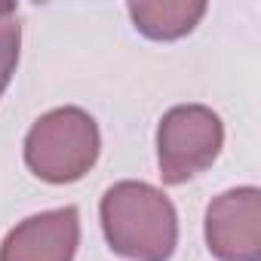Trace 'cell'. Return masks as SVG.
<instances>
[{
	"mask_svg": "<svg viewBox=\"0 0 261 261\" xmlns=\"http://www.w3.org/2000/svg\"><path fill=\"white\" fill-rule=\"evenodd\" d=\"M101 230L108 246L133 261H169L178 246L172 200L145 181H117L101 197Z\"/></svg>",
	"mask_w": 261,
	"mask_h": 261,
	"instance_id": "cell-1",
	"label": "cell"
},
{
	"mask_svg": "<svg viewBox=\"0 0 261 261\" xmlns=\"http://www.w3.org/2000/svg\"><path fill=\"white\" fill-rule=\"evenodd\" d=\"M126 10L136 31L148 40H178L191 34L206 16V4L194 0H145V4H129Z\"/></svg>",
	"mask_w": 261,
	"mask_h": 261,
	"instance_id": "cell-6",
	"label": "cell"
},
{
	"mask_svg": "<svg viewBox=\"0 0 261 261\" xmlns=\"http://www.w3.org/2000/svg\"><path fill=\"white\" fill-rule=\"evenodd\" d=\"M80 246V212L74 206L37 212L0 243V261H74Z\"/></svg>",
	"mask_w": 261,
	"mask_h": 261,
	"instance_id": "cell-5",
	"label": "cell"
},
{
	"mask_svg": "<svg viewBox=\"0 0 261 261\" xmlns=\"http://www.w3.org/2000/svg\"><path fill=\"white\" fill-rule=\"evenodd\" d=\"M101 151L95 120L83 108H56L43 114L25 139L28 169L49 185H71L83 178Z\"/></svg>",
	"mask_w": 261,
	"mask_h": 261,
	"instance_id": "cell-2",
	"label": "cell"
},
{
	"mask_svg": "<svg viewBox=\"0 0 261 261\" xmlns=\"http://www.w3.org/2000/svg\"><path fill=\"white\" fill-rule=\"evenodd\" d=\"M224 145L221 117L206 105H175L157 126V166L166 185H185L206 172Z\"/></svg>",
	"mask_w": 261,
	"mask_h": 261,
	"instance_id": "cell-3",
	"label": "cell"
},
{
	"mask_svg": "<svg viewBox=\"0 0 261 261\" xmlns=\"http://www.w3.org/2000/svg\"><path fill=\"white\" fill-rule=\"evenodd\" d=\"M206 249L215 261H261V191L246 185L206 206Z\"/></svg>",
	"mask_w": 261,
	"mask_h": 261,
	"instance_id": "cell-4",
	"label": "cell"
},
{
	"mask_svg": "<svg viewBox=\"0 0 261 261\" xmlns=\"http://www.w3.org/2000/svg\"><path fill=\"white\" fill-rule=\"evenodd\" d=\"M19 49H22L19 7L7 4V7H0V95H4V89L10 86L19 68Z\"/></svg>",
	"mask_w": 261,
	"mask_h": 261,
	"instance_id": "cell-7",
	"label": "cell"
}]
</instances>
